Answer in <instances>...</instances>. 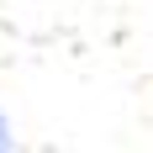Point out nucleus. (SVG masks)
<instances>
[{"instance_id":"obj_1","label":"nucleus","mask_w":153,"mask_h":153,"mask_svg":"<svg viewBox=\"0 0 153 153\" xmlns=\"http://www.w3.org/2000/svg\"><path fill=\"white\" fill-rule=\"evenodd\" d=\"M0 153H5V122H0Z\"/></svg>"}]
</instances>
